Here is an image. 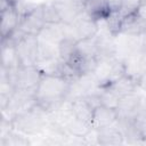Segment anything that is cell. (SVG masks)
Returning a JSON list of instances; mask_svg holds the SVG:
<instances>
[{
	"label": "cell",
	"instance_id": "cell-1",
	"mask_svg": "<svg viewBox=\"0 0 146 146\" xmlns=\"http://www.w3.org/2000/svg\"><path fill=\"white\" fill-rule=\"evenodd\" d=\"M73 83L59 74L43 72L34 92L35 103L47 113H54L68 100L67 98L72 92Z\"/></svg>",
	"mask_w": 146,
	"mask_h": 146
},
{
	"label": "cell",
	"instance_id": "cell-2",
	"mask_svg": "<svg viewBox=\"0 0 146 146\" xmlns=\"http://www.w3.org/2000/svg\"><path fill=\"white\" fill-rule=\"evenodd\" d=\"M5 72L14 83L16 90H32V91H35L43 74V71L36 65L19 66L16 70H11V71L5 70Z\"/></svg>",
	"mask_w": 146,
	"mask_h": 146
},
{
	"label": "cell",
	"instance_id": "cell-3",
	"mask_svg": "<svg viewBox=\"0 0 146 146\" xmlns=\"http://www.w3.org/2000/svg\"><path fill=\"white\" fill-rule=\"evenodd\" d=\"M15 48H16V52L19 59V66L36 65L38 49H39L38 35L24 34L15 43Z\"/></svg>",
	"mask_w": 146,
	"mask_h": 146
},
{
	"label": "cell",
	"instance_id": "cell-4",
	"mask_svg": "<svg viewBox=\"0 0 146 146\" xmlns=\"http://www.w3.org/2000/svg\"><path fill=\"white\" fill-rule=\"evenodd\" d=\"M46 26V22L42 14V5L33 6L22 14L19 29L25 34L39 35L42 29Z\"/></svg>",
	"mask_w": 146,
	"mask_h": 146
},
{
	"label": "cell",
	"instance_id": "cell-5",
	"mask_svg": "<svg viewBox=\"0 0 146 146\" xmlns=\"http://www.w3.org/2000/svg\"><path fill=\"white\" fill-rule=\"evenodd\" d=\"M140 105H141V96L138 95L137 91L120 97L116 105L117 119L132 121L135 116L138 114Z\"/></svg>",
	"mask_w": 146,
	"mask_h": 146
},
{
	"label": "cell",
	"instance_id": "cell-6",
	"mask_svg": "<svg viewBox=\"0 0 146 146\" xmlns=\"http://www.w3.org/2000/svg\"><path fill=\"white\" fill-rule=\"evenodd\" d=\"M22 11L17 7H7L1 9V39L9 38L19 26Z\"/></svg>",
	"mask_w": 146,
	"mask_h": 146
},
{
	"label": "cell",
	"instance_id": "cell-7",
	"mask_svg": "<svg viewBox=\"0 0 146 146\" xmlns=\"http://www.w3.org/2000/svg\"><path fill=\"white\" fill-rule=\"evenodd\" d=\"M98 87L111 90L119 98L122 97V96L136 92L137 89H138L137 79L135 76H132L131 74H129V73H124L123 75L115 79L111 83H107V84H104V86H98Z\"/></svg>",
	"mask_w": 146,
	"mask_h": 146
},
{
	"label": "cell",
	"instance_id": "cell-8",
	"mask_svg": "<svg viewBox=\"0 0 146 146\" xmlns=\"http://www.w3.org/2000/svg\"><path fill=\"white\" fill-rule=\"evenodd\" d=\"M72 25L74 27L78 40L95 38L99 33V30H100L99 29V22L94 21L92 18H90L84 13H82Z\"/></svg>",
	"mask_w": 146,
	"mask_h": 146
},
{
	"label": "cell",
	"instance_id": "cell-9",
	"mask_svg": "<svg viewBox=\"0 0 146 146\" xmlns=\"http://www.w3.org/2000/svg\"><path fill=\"white\" fill-rule=\"evenodd\" d=\"M83 13L96 22H103L113 11L107 0H83Z\"/></svg>",
	"mask_w": 146,
	"mask_h": 146
},
{
	"label": "cell",
	"instance_id": "cell-10",
	"mask_svg": "<svg viewBox=\"0 0 146 146\" xmlns=\"http://www.w3.org/2000/svg\"><path fill=\"white\" fill-rule=\"evenodd\" d=\"M116 120H117L116 108L102 104V105H98L97 107H95L92 111L91 125H92V128L99 129V128L115 123Z\"/></svg>",
	"mask_w": 146,
	"mask_h": 146
},
{
	"label": "cell",
	"instance_id": "cell-11",
	"mask_svg": "<svg viewBox=\"0 0 146 146\" xmlns=\"http://www.w3.org/2000/svg\"><path fill=\"white\" fill-rule=\"evenodd\" d=\"M97 140L98 145H121L124 143V137L121 129L116 123L106 125L97 129Z\"/></svg>",
	"mask_w": 146,
	"mask_h": 146
},
{
	"label": "cell",
	"instance_id": "cell-12",
	"mask_svg": "<svg viewBox=\"0 0 146 146\" xmlns=\"http://www.w3.org/2000/svg\"><path fill=\"white\" fill-rule=\"evenodd\" d=\"M70 105H71L72 114L74 117L91 123V116H92L94 107L90 105V103L86 99L84 96L79 95V96L73 97L70 100Z\"/></svg>",
	"mask_w": 146,
	"mask_h": 146
},
{
	"label": "cell",
	"instance_id": "cell-13",
	"mask_svg": "<svg viewBox=\"0 0 146 146\" xmlns=\"http://www.w3.org/2000/svg\"><path fill=\"white\" fill-rule=\"evenodd\" d=\"M122 17H123V22H122L121 34L140 36L145 32L146 22L143 21L140 17H138L136 13L127 15V16H122Z\"/></svg>",
	"mask_w": 146,
	"mask_h": 146
},
{
	"label": "cell",
	"instance_id": "cell-14",
	"mask_svg": "<svg viewBox=\"0 0 146 146\" xmlns=\"http://www.w3.org/2000/svg\"><path fill=\"white\" fill-rule=\"evenodd\" d=\"M64 36L65 34L63 24H46V26L38 35L39 40L54 44H58Z\"/></svg>",
	"mask_w": 146,
	"mask_h": 146
},
{
	"label": "cell",
	"instance_id": "cell-15",
	"mask_svg": "<svg viewBox=\"0 0 146 146\" xmlns=\"http://www.w3.org/2000/svg\"><path fill=\"white\" fill-rule=\"evenodd\" d=\"M65 129L67 131V133L70 135V137L73 138H82L92 129L91 123L86 122L83 120L76 119L74 116H72L65 124Z\"/></svg>",
	"mask_w": 146,
	"mask_h": 146
},
{
	"label": "cell",
	"instance_id": "cell-16",
	"mask_svg": "<svg viewBox=\"0 0 146 146\" xmlns=\"http://www.w3.org/2000/svg\"><path fill=\"white\" fill-rule=\"evenodd\" d=\"M76 42L78 40L73 36H64L60 42L57 44L58 48V56L59 59L65 62L76 49Z\"/></svg>",
	"mask_w": 146,
	"mask_h": 146
},
{
	"label": "cell",
	"instance_id": "cell-17",
	"mask_svg": "<svg viewBox=\"0 0 146 146\" xmlns=\"http://www.w3.org/2000/svg\"><path fill=\"white\" fill-rule=\"evenodd\" d=\"M42 14L46 24H63L58 10L52 1L42 3Z\"/></svg>",
	"mask_w": 146,
	"mask_h": 146
},
{
	"label": "cell",
	"instance_id": "cell-18",
	"mask_svg": "<svg viewBox=\"0 0 146 146\" xmlns=\"http://www.w3.org/2000/svg\"><path fill=\"white\" fill-rule=\"evenodd\" d=\"M140 3H141L140 0H122V6H121L119 13L122 16L133 14V13H136V10L138 9Z\"/></svg>",
	"mask_w": 146,
	"mask_h": 146
},
{
	"label": "cell",
	"instance_id": "cell-19",
	"mask_svg": "<svg viewBox=\"0 0 146 146\" xmlns=\"http://www.w3.org/2000/svg\"><path fill=\"white\" fill-rule=\"evenodd\" d=\"M137 84H138V89L146 94V71L143 72V73L138 76V79H137Z\"/></svg>",
	"mask_w": 146,
	"mask_h": 146
},
{
	"label": "cell",
	"instance_id": "cell-20",
	"mask_svg": "<svg viewBox=\"0 0 146 146\" xmlns=\"http://www.w3.org/2000/svg\"><path fill=\"white\" fill-rule=\"evenodd\" d=\"M136 14L138 17H140L143 21L146 22V2H141L138 7V9L136 10Z\"/></svg>",
	"mask_w": 146,
	"mask_h": 146
},
{
	"label": "cell",
	"instance_id": "cell-21",
	"mask_svg": "<svg viewBox=\"0 0 146 146\" xmlns=\"http://www.w3.org/2000/svg\"><path fill=\"white\" fill-rule=\"evenodd\" d=\"M112 11H119L122 6V0H107Z\"/></svg>",
	"mask_w": 146,
	"mask_h": 146
},
{
	"label": "cell",
	"instance_id": "cell-22",
	"mask_svg": "<svg viewBox=\"0 0 146 146\" xmlns=\"http://www.w3.org/2000/svg\"><path fill=\"white\" fill-rule=\"evenodd\" d=\"M140 1H141V2H146V0H140Z\"/></svg>",
	"mask_w": 146,
	"mask_h": 146
}]
</instances>
